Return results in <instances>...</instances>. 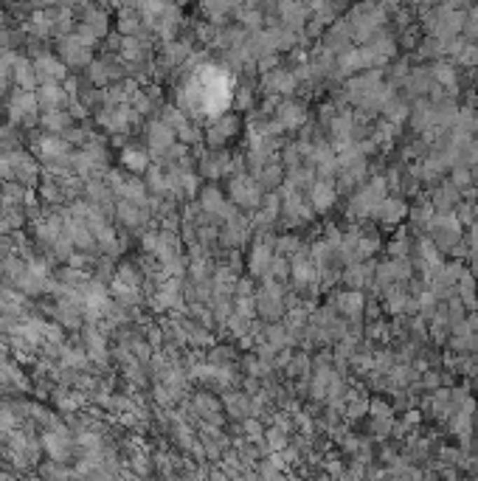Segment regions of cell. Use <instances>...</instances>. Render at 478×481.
I'll use <instances>...</instances> for the list:
<instances>
[{
    "label": "cell",
    "instance_id": "277c9868",
    "mask_svg": "<svg viewBox=\"0 0 478 481\" xmlns=\"http://www.w3.org/2000/svg\"><path fill=\"white\" fill-rule=\"evenodd\" d=\"M257 316H262L265 321H279L285 316V293L279 282L265 279V285L257 290Z\"/></svg>",
    "mask_w": 478,
    "mask_h": 481
},
{
    "label": "cell",
    "instance_id": "4fadbf2b",
    "mask_svg": "<svg viewBox=\"0 0 478 481\" xmlns=\"http://www.w3.org/2000/svg\"><path fill=\"white\" fill-rule=\"evenodd\" d=\"M279 197H282V217H285L287 222H307V219L313 217L310 203L301 197V191L285 189Z\"/></svg>",
    "mask_w": 478,
    "mask_h": 481
},
{
    "label": "cell",
    "instance_id": "44dd1931",
    "mask_svg": "<svg viewBox=\"0 0 478 481\" xmlns=\"http://www.w3.org/2000/svg\"><path fill=\"white\" fill-rule=\"evenodd\" d=\"M37 102H40L46 110H60L62 102H65V90H62L60 85H54V82H46V85L37 88Z\"/></svg>",
    "mask_w": 478,
    "mask_h": 481
},
{
    "label": "cell",
    "instance_id": "5b68a950",
    "mask_svg": "<svg viewBox=\"0 0 478 481\" xmlns=\"http://www.w3.org/2000/svg\"><path fill=\"white\" fill-rule=\"evenodd\" d=\"M200 211H203L205 217L217 219V222H225V219H231L239 208L225 197V191H222V189H217V186H205V189H200Z\"/></svg>",
    "mask_w": 478,
    "mask_h": 481
},
{
    "label": "cell",
    "instance_id": "4316f807",
    "mask_svg": "<svg viewBox=\"0 0 478 481\" xmlns=\"http://www.w3.org/2000/svg\"><path fill=\"white\" fill-rule=\"evenodd\" d=\"M141 18H138V9H127V12H121V18H118V32L124 34V37H138V32H141Z\"/></svg>",
    "mask_w": 478,
    "mask_h": 481
},
{
    "label": "cell",
    "instance_id": "484cf974",
    "mask_svg": "<svg viewBox=\"0 0 478 481\" xmlns=\"http://www.w3.org/2000/svg\"><path fill=\"white\" fill-rule=\"evenodd\" d=\"M85 355L88 358H93V360H102L104 355H107V344H104V335L99 332V330H88V335H85Z\"/></svg>",
    "mask_w": 478,
    "mask_h": 481
},
{
    "label": "cell",
    "instance_id": "ba28073f",
    "mask_svg": "<svg viewBox=\"0 0 478 481\" xmlns=\"http://www.w3.org/2000/svg\"><path fill=\"white\" fill-rule=\"evenodd\" d=\"M90 48H93V43H88L82 34H65L62 40H60V60L65 62V65H88L90 62Z\"/></svg>",
    "mask_w": 478,
    "mask_h": 481
},
{
    "label": "cell",
    "instance_id": "cb8c5ba5",
    "mask_svg": "<svg viewBox=\"0 0 478 481\" xmlns=\"http://www.w3.org/2000/svg\"><path fill=\"white\" fill-rule=\"evenodd\" d=\"M276 12L285 20V29H290V32L299 29L304 23V18H307V6H296V4H282Z\"/></svg>",
    "mask_w": 478,
    "mask_h": 481
},
{
    "label": "cell",
    "instance_id": "3957f363",
    "mask_svg": "<svg viewBox=\"0 0 478 481\" xmlns=\"http://www.w3.org/2000/svg\"><path fill=\"white\" fill-rule=\"evenodd\" d=\"M239 166H243V161L228 155L225 149H211L200 158V175L208 177V180H219V177H233L239 175Z\"/></svg>",
    "mask_w": 478,
    "mask_h": 481
},
{
    "label": "cell",
    "instance_id": "8fae6325",
    "mask_svg": "<svg viewBox=\"0 0 478 481\" xmlns=\"http://www.w3.org/2000/svg\"><path fill=\"white\" fill-rule=\"evenodd\" d=\"M248 236H251V219L243 217L239 211L231 219H225V225H219V239H222V245H228V248L245 245Z\"/></svg>",
    "mask_w": 478,
    "mask_h": 481
},
{
    "label": "cell",
    "instance_id": "2e32d148",
    "mask_svg": "<svg viewBox=\"0 0 478 481\" xmlns=\"http://www.w3.org/2000/svg\"><path fill=\"white\" fill-rule=\"evenodd\" d=\"M37 110H40V102H37V93H26V90H15L12 96V118L15 121H34L37 118Z\"/></svg>",
    "mask_w": 478,
    "mask_h": 481
},
{
    "label": "cell",
    "instance_id": "f546056e",
    "mask_svg": "<svg viewBox=\"0 0 478 481\" xmlns=\"http://www.w3.org/2000/svg\"><path fill=\"white\" fill-rule=\"evenodd\" d=\"M338 307L346 313V316H360V310H363V296L360 293H341L338 296Z\"/></svg>",
    "mask_w": 478,
    "mask_h": 481
},
{
    "label": "cell",
    "instance_id": "e0dca14e",
    "mask_svg": "<svg viewBox=\"0 0 478 481\" xmlns=\"http://www.w3.org/2000/svg\"><path fill=\"white\" fill-rule=\"evenodd\" d=\"M279 217H282V197L279 194H268L262 200V205L254 211V222L262 225V228H271Z\"/></svg>",
    "mask_w": 478,
    "mask_h": 481
},
{
    "label": "cell",
    "instance_id": "9c48e42d",
    "mask_svg": "<svg viewBox=\"0 0 478 481\" xmlns=\"http://www.w3.org/2000/svg\"><path fill=\"white\" fill-rule=\"evenodd\" d=\"M273 127L276 133H287V130H299L304 121H307V113H304V104L299 102H290V99H282L276 104V113H273Z\"/></svg>",
    "mask_w": 478,
    "mask_h": 481
},
{
    "label": "cell",
    "instance_id": "7a4b0ae2",
    "mask_svg": "<svg viewBox=\"0 0 478 481\" xmlns=\"http://www.w3.org/2000/svg\"><path fill=\"white\" fill-rule=\"evenodd\" d=\"M276 259V239L271 233H259L251 245V254H248V271L254 279H268L271 273V265Z\"/></svg>",
    "mask_w": 478,
    "mask_h": 481
},
{
    "label": "cell",
    "instance_id": "1f68e13d",
    "mask_svg": "<svg viewBox=\"0 0 478 481\" xmlns=\"http://www.w3.org/2000/svg\"><path fill=\"white\" fill-rule=\"evenodd\" d=\"M233 349L231 346H211V352H208V363L211 366H233Z\"/></svg>",
    "mask_w": 478,
    "mask_h": 481
},
{
    "label": "cell",
    "instance_id": "52a82bcc",
    "mask_svg": "<svg viewBox=\"0 0 478 481\" xmlns=\"http://www.w3.org/2000/svg\"><path fill=\"white\" fill-rule=\"evenodd\" d=\"M203 135H205V144L211 149H222L233 135H239V116L236 113H222V116L211 118Z\"/></svg>",
    "mask_w": 478,
    "mask_h": 481
},
{
    "label": "cell",
    "instance_id": "d6a6232c",
    "mask_svg": "<svg viewBox=\"0 0 478 481\" xmlns=\"http://www.w3.org/2000/svg\"><path fill=\"white\" fill-rule=\"evenodd\" d=\"M225 402H228V411H231L233 416H245V414L251 411V400H248L245 394H228Z\"/></svg>",
    "mask_w": 478,
    "mask_h": 481
},
{
    "label": "cell",
    "instance_id": "e575fe53",
    "mask_svg": "<svg viewBox=\"0 0 478 481\" xmlns=\"http://www.w3.org/2000/svg\"><path fill=\"white\" fill-rule=\"evenodd\" d=\"M0 161H4V152H0Z\"/></svg>",
    "mask_w": 478,
    "mask_h": 481
},
{
    "label": "cell",
    "instance_id": "f1b7e54d",
    "mask_svg": "<svg viewBox=\"0 0 478 481\" xmlns=\"http://www.w3.org/2000/svg\"><path fill=\"white\" fill-rule=\"evenodd\" d=\"M43 124H46L51 133H68V127H71V113H65V110H48V113L43 116Z\"/></svg>",
    "mask_w": 478,
    "mask_h": 481
},
{
    "label": "cell",
    "instance_id": "603a6c76",
    "mask_svg": "<svg viewBox=\"0 0 478 481\" xmlns=\"http://www.w3.org/2000/svg\"><path fill=\"white\" fill-rule=\"evenodd\" d=\"M121 163H124L130 172H146V169H149V149L127 147V149L121 152Z\"/></svg>",
    "mask_w": 478,
    "mask_h": 481
},
{
    "label": "cell",
    "instance_id": "ffe728a7",
    "mask_svg": "<svg viewBox=\"0 0 478 481\" xmlns=\"http://www.w3.org/2000/svg\"><path fill=\"white\" fill-rule=\"evenodd\" d=\"M254 177L259 180V186H262V189L273 191V189H276V186H282V180H285V166H282L279 161H268V163H265Z\"/></svg>",
    "mask_w": 478,
    "mask_h": 481
},
{
    "label": "cell",
    "instance_id": "836d02e7",
    "mask_svg": "<svg viewBox=\"0 0 478 481\" xmlns=\"http://www.w3.org/2000/svg\"><path fill=\"white\" fill-rule=\"evenodd\" d=\"M402 214H405V205H402L400 200H383V203H380V217H383V219L394 222V219H400Z\"/></svg>",
    "mask_w": 478,
    "mask_h": 481
},
{
    "label": "cell",
    "instance_id": "7c38bea8",
    "mask_svg": "<svg viewBox=\"0 0 478 481\" xmlns=\"http://www.w3.org/2000/svg\"><path fill=\"white\" fill-rule=\"evenodd\" d=\"M146 144H149V155H158V158H163L175 147V133L163 124V118L149 121V127H146Z\"/></svg>",
    "mask_w": 478,
    "mask_h": 481
},
{
    "label": "cell",
    "instance_id": "8992f818",
    "mask_svg": "<svg viewBox=\"0 0 478 481\" xmlns=\"http://www.w3.org/2000/svg\"><path fill=\"white\" fill-rule=\"evenodd\" d=\"M163 124L175 133V138L183 141V147H191V144L200 141V127H197V121H194L189 113H183L180 107H166V110H163Z\"/></svg>",
    "mask_w": 478,
    "mask_h": 481
},
{
    "label": "cell",
    "instance_id": "d6986e66",
    "mask_svg": "<svg viewBox=\"0 0 478 481\" xmlns=\"http://www.w3.org/2000/svg\"><path fill=\"white\" fill-rule=\"evenodd\" d=\"M189 57H191V46H189V43H183V40H172V43H166V46H163V57H161V62H163L166 68H180V65H186V62H189Z\"/></svg>",
    "mask_w": 478,
    "mask_h": 481
},
{
    "label": "cell",
    "instance_id": "4dcf8cb0",
    "mask_svg": "<svg viewBox=\"0 0 478 481\" xmlns=\"http://www.w3.org/2000/svg\"><path fill=\"white\" fill-rule=\"evenodd\" d=\"M233 107H236L239 113H245V110L254 107V88H251V85H239V88L233 90Z\"/></svg>",
    "mask_w": 478,
    "mask_h": 481
},
{
    "label": "cell",
    "instance_id": "ac0fdd59",
    "mask_svg": "<svg viewBox=\"0 0 478 481\" xmlns=\"http://www.w3.org/2000/svg\"><path fill=\"white\" fill-rule=\"evenodd\" d=\"M12 74H15V85H18L20 90H26V93H37L40 79H37L34 62H29V60H18V62H15V68H12Z\"/></svg>",
    "mask_w": 478,
    "mask_h": 481
},
{
    "label": "cell",
    "instance_id": "83f0119b",
    "mask_svg": "<svg viewBox=\"0 0 478 481\" xmlns=\"http://www.w3.org/2000/svg\"><path fill=\"white\" fill-rule=\"evenodd\" d=\"M121 54H124V60H127V62H141V60L146 57V46H144V40H141V37H124V43H121Z\"/></svg>",
    "mask_w": 478,
    "mask_h": 481
},
{
    "label": "cell",
    "instance_id": "9a60e30c",
    "mask_svg": "<svg viewBox=\"0 0 478 481\" xmlns=\"http://www.w3.org/2000/svg\"><path fill=\"white\" fill-rule=\"evenodd\" d=\"M34 71H37V79L46 85V82H54L60 85V79H65V62L54 54H40L34 60Z\"/></svg>",
    "mask_w": 478,
    "mask_h": 481
},
{
    "label": "cell",
    "instance_id": "30bf717a",
    "mask_svg": "<svg viewBox=\"0 0 478 481\" xmlns=\"http://www.w3.org/2000/svg\"><path fill=\"white\" fill-rule=\"evenodd\" d=\"M296 85H299V79H296V74L287 71V68H273L271 74L262 76V93H265L268 99L290 96V93L296 90Z\"/></svg>",
    "mask_w": 478,
    "mask_h": 481
},
{
    "label": "cell",
    "instance_id": "d4e9b609",
    "mask_svg": "<svg viewBox=\"0 0 478 481\" xmlns=\"http://www.w3.org/2000/svg\"><path fill=\"white\" fill-rule=\"evenodd\" d=\"M177 197H194L200 194V175H194L191 169L189 172H177V189H175Z\"/></svg>",
    "mask_w": 478,
    "mask_h": 481
},
{
    "label": "cell",
    "instance_id": "5bb4252c",
    "mask_svg": "<svg viewBox=\"0 0 478 481\" xmlns=\"http://www.w3.org/2000/svg\"><path fill=\"white\" fill-rule=\"evenodd\" d=\"M290 276H293V282L299 287H310L318 279V265L313 262V257H307L304 251H299L293 257V262H290Z\"/></svg>",
    "mask_w": 478,
    "mask_h": 481
},
{
    "label": "cell",
    "instance_id": "7402d4cb",
    "mask_svg": "<svg viewBox=\"0 0 478 481\" xmlns=\"http://www.w3.org/2000/svg\"><path fill=\"white\" fill-rule=\"evenodd\" d=\"M335 200V189L329 186V180H313L310 186V203L318 208V211H327Z\"/></svg>",
    "mask_w": 478,
    "mask_h": 481
},
{
    "label": "cell",
    "instance_id": "6da1fadb",
    "mask_svg": "<svg viewBox=\"0 0 478 481\" xmlns=\"http://www.w3.org/2000/svg\"><path fill=\"white\" fill-rule=\"evenodd\" d=\"M228 197L236 208L243 211H257L265 200V189L259 186V180L251 172H239L228 180Z\"/></svg>",
    "mask_w": 478,
    "mask_h": 481
}]
</instances>
